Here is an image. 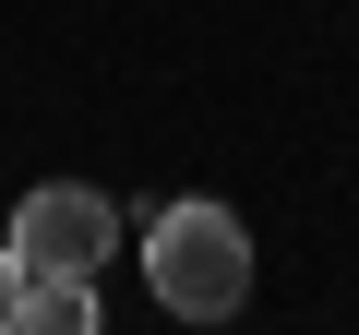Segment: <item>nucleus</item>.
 Wrapping results in <instances>:
<instances>
[{
  "label": "nucleus",
  "mask_w": 359,
  "mask_h": 335,
  "mask_svg": "<svg viewBox=\"0 0 359 335\" xmlns=\"http://www.w3.org/2000/svg\"><path fill=\"white\" fill-rule=\"evenodd\" d=\"M13 252H25V275H96V264L120 252V216H108V192L48 180V192L13 204Z\"/></svg>",
  "instance_id": "2"
},
{
  "label": "nucleus",
  "mask_w": 359,
  "mask_h": 335,
  "mask_svg": "<svg viewBox=\"0 0 359 335\" xmlns=\"http://www.w3.org/2000/svg\"><path fill=\"white\" fill-rule=\"evenodd\" d=\"M13 299H25V252L0 240V335H13Z\"/></svg>",
  "instance_id": "4"
},
{
  "label": "nucleus",
  "mask_w": 359,
  "mask_h": 335,
  "mask_svg": "<svg viewBox=\"0 0 359 335\" xmlns=\"http://www.w3.org/2000/svg\"><path fill=\"white\" fill-rule=\"evenodd\" d=\"M13 335H96V275H25Z\"/></svg>",
  "instance_id": "3"
},
{
  "label": "nucleus",
  "mask_w": 359,
  "mask_h": 335,
  "mask_svg": "<svg viewBox=\"0 0 359 335\" xmlns=\"http://www.w3.org/2000/svg\"><path fill=\"white\" fill-rule=\"evenodd\" d=\"M144 287H156V311H180V323H228V311L252 299V228H240L228 204H168V216L144 228Z\"/></svg>",
  "instance_id": "1"
}]
</instances>
